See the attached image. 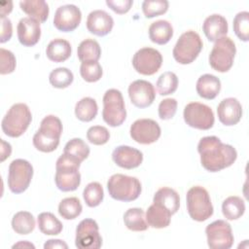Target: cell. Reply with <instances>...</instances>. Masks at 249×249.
Listing matches in <instances>:
<instances>
[{
	"label": "cell",
	"mask_w": 249,
	"mask_h": 249,
	"mask_svg": "<svg viewBox=\"0 0 249 249\" xmlns=\"http://www.w3.org/2000/svg\"><path fill=\"white\" fill-rule=\"evenodd\" d=\"M202 47L200 36L196 31L189 30L181 34L173 48L172 54L178 63L190 64L197 57Z\"/></svg>",
	"instance_id": "7"
},
{
	"label": "cell",
	"mask_w": 249,
	"mask_h": 249,
	"mask_svg": "<svg viewBox=\"0 0 249 249\" xmlns=\"http://www.w3.org/2000/svg\"><path fill=\"white\" fill-rule=\"evenodd\" d=\"M87 138L93 145H103L108 142L110 133L105 126L93 125L88 129Z\"/></svg>",
	"instance_id": "43"
},
{
	"label": "cell",
	"mask_w": 249,
	"mask_h": 249,
	"mask_svg": "<svg viewBox=\"0 0 249 249\" xmlns=\"http://www.w3.org/2000/svg\"><path fill=\"white\" fill-rule=\"evenodd\" d=\"M112 159L118 166L124 169H132L142 163L143 154L133 147L121 145L113 151Z\"/></svg>",
	"instance_id": "20"
},
{
	"label": "cell",
	"mask_w": 249,
	"mask_h": 249,
	"mask_svg": "<svg viewBox=\"0 0 249 249\" xmlns=\"http://www.w3.org/2000/svg\"><path fill=\"white\" fill-rule=\"evenodd\" d=\"M157 89L160 95H168L173 93L178 88V78L175 73L163 72L157 81Z\"/></svg>",
	"instance_id": "39"
},
{
	"label": "cell",
	"mask_w": 249,
	"mask_h": 249,
	"mask_svg": "<svg viewBox=\"0 0 249 249\" xmlns=\"http://www.w3.org/2000/svg\"><path fill=\"white\" fill-rule=\"evenodd\" d=\"M44 248L45 249H49V248H68V245L61 239H50L48 240L45 244H44Z\"/></svg>",
	"instance_id": "48"
},
{
	"label": "cell",
	"mask_w": 249,
	"mask_h": 249,
	"mask_svg": "<svg viewBox=\"0 0 249 249\" xmlns=\"http://www.w3.org/2000/svg\"><path fill=\"white\" fill-rule=\"evenodd\" d=\"M201 165L210 172H218L231 166L237 158L236 150L223 143L217 136L202 137L197 144Z\"/></svg>",
	"instance_id": "1"
},
{
	"label": "cell",
	"mask_w": 249,
	"mask_h": 249,
	"mask_svg": "<svg viewBox=\"0 0 249 249\" xmlns=\"http://www.w3.org/2000/svg\"><path fill=\"white\" fill-rule=\"evenodd\" d=\"M197 94L204 99H214L221 90V82L219 78L212 74L201 75L196 85Z\"/></svg>",
	"instance_id": "23"
},
{
	"label": "cell",
	"mask_w": 249,
	"mask_h": 249,
	"mask_svg": "<svg viewBox=\"0 0 249 249\" xmlns=\"http://www.w3.org/2000/svg\"><path fill=\"white\" fill-rule=\"evenodd\" d=\"M233 31L235 35L243 42L249 40V13L242 11L236 14L233 18Z\"/></svg>",
	"instance_id": "41"
},
{
	"label": "cell",
	"mask_w": 249,
	"mask_h": 249,
	"mask_svg": "<svg viewBox=\"0 0 249 249\" xmlns=\"http://www.w3.org/2000/svg\"><path fill=\"white\" fill-rule=\"evenodd\" d=\"M72 53L70 43L62 38L52 40L46 49L47 57L53 62H63L67 60Z\"/></svg>",
	"instance_id": "25"
},
{
	"label": "cell",
	"mask_w": 249,
	"mask_h": 249,
	"mask_svg": "<svg viewBox=\"0 0 249 249\" xmlns=\"http://www.w3.org/2000/svg\"><path fill=\"white\" fill-rule=\"evenodd\" d=\"M40 231L47 235H56L62 231L61 222L51 212H42L37 217Z\"/></svg>",
	"instance_id": "30"
},
{
	"label": "cell",
	"mask_w": 249,
	"mask_h": 249,
	"mask_svg": "<svg viewBox=\"0 0 249 249\" xmlns=\"http://www.w3.org/2000/svg\"><path fill=\"white\" fill-rule=\"evenodd\" d=\"M183 117L185 123L194 128L207 130L214 124V113L212 109L199 102H191L184 108Z\"/></svg>",
	"instance_id": "11"
},
{
	"label": "cell",
	"mask_w": 249,
	"mask_h": 249,
	"mask_svg": "<svg viewBox=\"0 0 249 249\" xmlns=\"http://www.w3.org/2000/svg\"><path fill=\"white\" fill-rule=\"evenodd\" d=\"M12 228L18 234H28L35 229V219L28 211H18L13 216Z\"/></svg>",
	"instance_id": "34"
},
{
	"label": "cell",
	"mask_w": 249,
	"mask_h": 249,
	"mask_svg": "<svg viewBox=\"0 0 249 249\" xmlns=\"http://www.w3.org/2000/svg\"><path fill=\"white\" fill-rule=\"evenodd\" d=\"M82 19L80 9L73 4H66L58 7L54 13L53 25L62 32H70L75 30Z\"/></svg>",
	"instance_id": "16"
},
{
	"label": "cell",
	"mask_w": 249,
	"mask_h": 249,
	"mask_svg": "<svg viewBox=\"0 0 249 249\" xmlns=\"http://www.w3.org/2000/svg\"><path fill=\"white\" fill-rule=\"evenodd\" d=\"M77 55L82 62L98 61L101 55V48L97 41L93 39H86L78 46Z\"/></svg>",
	"instance_id": "32"
},
{
	"label": "cell",
	"mask_w": 249,
	"mask_h": 249,
	"mask_svg": "<svg viewBox=\"0 0 249 249\" xmlns=\"http://www.w3.org/2000/svg\"><path fill=\"white\" fill-rule=\"evenodd\" d=\"M33 177V167L23 159L14 160L9 165L8 187L14 194H21L28 187Z\"/></svg>",
	"instance_id": "10"
},
{
	"label": "cell",
	"mask_w": 249,
	"mask_h": 249,
	"mask_svg": "<svg viewBox=\"0 0 249 249\" xmlns=\"http://www.w3.org/2000/svg\"><path fill=\"white\" fill-rule=\"evenodd\" d=\"M114 26L113 18L103 10H94L87 18L88 30L99 37L105 36L111 32Z\"/></svg>",
	"instance_id": "21"
},
{
	"label": "cell",
	"mask_w": 249,
	"mask_h": 249,
	"mask_svg": "<svg viewBox=\"0 0 249 249\" xmlns=\"http://www.w3.org/2000/svg\"><path fill=\"white\" fill-rule=\"evenodd\" d=\"M171 214L163 207L153 203L146 212V221L148 225L154 229L166 228L170 224Z\"/></svg>",
	"instance_id": "28"
},
{
	"label": "cell",
	"mask_w": 249,
	"mask_h": 249,
	"mask_svg": "<svg viewBox=\"0 0 249 249\" xmlns=\"http://www.w3.org/2000/svg\"><path fill=\"white\" fill-rule=\"evenodd\" d=\"M128 96L135 107L146 108L154 102L156 90L152 83L146 80H135L128 87Z\"/></svg>",
	"instance_id": "17"
},
{
	"label": "cell",
	"mask_w": 249,
	"mask_h": 249,
	"mask_svg": "<svg viewBox=\"0 0 249 249\" xmlns=\"http://www.w3.org/2000/svg\"><path fill=\"white\" fill-rule=\"evenodd\" d=\"M83 197L86 204L89 207L98 206L104 197L102 186L98 182L89 183L83 192Z\"/></svg>",
	"instance_id": "37"
},
{
	"label": "cell",
	"mask_w": 249,
	"mask_h": 249,
	"mask_svg": "<svg viewBox=\"0 0 249 249\" xmlns=\"http://www.w3.org/2000/svg\"><path fill=\"white\" fill-rule=\"evenodd\" d=\"M177 100L175 98H165L159 105V117L161 120H170L177 111Z\"/></svg>",
	"instance_id": "45"
},
{
	"label": "cell",
	"mask_w": 249,
	"mask_h": 249,
	"mask_svg": "<svg viewBox=\"0 0 249 249\" xmlns=\"http://www.w3.org/2000/svg\"><path fill=\"white\" fill-rule=\"evenodd\" d=\"M74 80L73 73L66 67H58L53 69L49 76L51 85L56 89H65L69 87Z\"/></svg>",
	"instance_id": "38"
},
{
	"label": "cell",
	"mask_w": 249,
	"mask_h": 249,
	"mask_svg": "<svg viewBox=\"0 0 249 249\" xmlns=\"http://www.w3.org/2000/svg\"><path fill=\"white\" fill-rule=\"evenodd\" d=\"M124 223L132 231H144L149 227L143 209L138 207L129 208L124 212Z\"/></svg>",
	"instance_id": "29"
},
{
	"label": "cell",
	"mask_w": 249,
	"mask_h": 249,
	"mask_svg": "<svg viewBox=\"0 0 249 249\" xmlns=\"http://www.w3.org/2000/svg\"><path fill=\"white\" fill-rule=\"evenodd\" d=\"M0 10H1V18H6L7 15H9L13 10V2L12 1H4L0 4Z\"/></svg>",
	"instance_id": "50"
},
{
	"label": "cell",
	"mask_w": 249,
	"mask_h": 249,
	"mask_svg": "<svg viewBox=\"0 0 249 249\" xmlns=\"http://www.w3.org/2000/svg\"><path fill=\"white\" fill-rule=\"evenodd\" d=\"M131 138L139 144H152L160 136V126L152 119H138L130 126Z\"/></svg>",
	"instance_id": "15"
},
{
	"label": "cell",
	"mask_w": 249,
	"mask_h": 249,
	"mask_svg": "<svg viewBox=\"0 0 249 249\" xmlns=\"http://www.w3.org/2000/svg\"><path fill=\"white\" fill-rule=\"evenodd\" d=\"M75 245L79 249H98L102 246L99 227L92 219L82 220L76 228Z\"/></svg>",
	"instance_id": "13"
},
{
	"label": "cell",
	"mask_w": 249,
	"mask_h": 249,
	"mask_svg": "<svg viewBox=\"0 0 249 249\" xmlns=\"http://www.w3.org/2000/svg\"><path fill=\"white\" fill-rule=\"evenodd\" d=\"M83 210V206L79 198L75 196L65 197L58 204V213L65 220L76 219Z\"/></svg>",
	"instance_id": "36"
},
{
	"label": "cell",
	"mask_w": 249,
	"mask_h": 249,
	"mask_svg": "<svg viewBox=\"0 0 249 249\" xmlns=\"http://www.w3.org/2000/svg\"><path fill=\"white\" fill-rule=\"evenodd\" d=\"M173 36V27L165 19H159L153 22L149 27V38L153 43L164 45L170 41Z\"/></svg>",
	"instance_id": "26"
},
{
	"label": "cell",
	"mask_w": 249,
	"mask_h": 249,
	"mask_svg": "<svg viewBox=\"0 0 249 249\" xmlns=\"http://www.w3.org/2000/svg\"><path fill=\"white\" fill-rule=\"evenodd\" d=\"M81 162L71 157L62 154L55 163L54 182L58 190L62 192L75 191L81 183V174L79 172Z\"/></svg>",
	"instance_id": "3"
},
{
	"label": "cell",
	"mask_w": 249,
	"mask_h": 249,
	"mask_svg": "<svg viewBox=\"0 0 249 249\" xmlns=\"http://www.w3.org/2000/svg\"><path fill=\"white\" fill-rule=\"evenodd\" d=\"M103 121L112 127L121 125L126 118V110L122 92L116 89L106 90L103 95Z\"/></svg>",
	"instance_id": "8"
},
{
	"label": "cell",
	"mask_w": 249,
	"mask_h": 249,
	"mask_svg": "<svg viewBox=\"0 0 249 249\" xmlns=\"http://www.w3.org/2000/svg\"><path fill=\"white\" fill-rule=\"evenodd\" d=\"M98 112V106L95 99L91 97H84L76 103L75 115L82 122L92 121Z\"/></svg>",
	"instance_id": "33"
},
{
	"label": "cell",
	"mask_w": 249,
	"mask_h": 249,
	"mask_svg": "<svg viewBox=\"0 0 249 249\" xmlns=\"http://www.w3.org/2000/svg\"><path fill=\"white\" fill-rule=\"evenodd\" d=\"M35 248V246L28 241H19L13 245V248Z\"/></svg>",
	"instance_id": "51"
},
{
	"label": "cell",
	"mask_w": 249,
	"mask_h": 249,
	"mask_svg": "<svg viewBox=\"0 0 249 249\" xmlns=\"http://www.w3.org/2000/svg\"><path fill=\"white\" fill-rule=\"evenodd\" d=\"M187 210L197 222L206 221L213 214V205L208 192L201 186H194L187 192Z\"/></svg>",
	"instance_id": "6"
},
{
	"label": "cell",
	"mask_w": 249,
	"mask_h": 249,
	"mask_svg": "<svg viewBox=\"0 0 249 249\" xmlns=\"http://www.w3.org/2000/svg\"><path fill=\"white\" fill-rule=\"evenodd\" d=\"M207 244L211 249H230L233 244L231 225L224 220H216L205 229Z\"/></svg>",
	"instance_id": "12"
},
{
	"label": "cell",
	"mask_w": 249,
	"mask_h": 249,
	"mask_svg": "<svg viewBox=\"0 0 249 249\" xmlns=\"http://www.w3.org/2000/svg\"><path fill=\"white\" fill-rule=\"evenodd\" d=\"M20 9L39 22H44L49 17V5L44 0H23L19 2Z\"/></svg>",
	"instance_id": "27"
},
{
	"label": "cell",
	"mask_w": 249,
	"mask_h": 249,
	"mask_svg": "<svg viewBox=\"0 0 249 249\" xmlns=\"http://www.w3.org/2000/svg\"><path fill=\"white\" fill-rule=\"evenodd\" d=\"M153 202L166 209L171 215L175 214L180 207V197L178 193L168 187L159 189L154 196Z\"/></svg>",
	"instance_id": "24"
},
{
	"label": "cell",
	"mask_w": 249,
	"mask_h": 249,
	"mask_svg": "<svg viewBox=\"0 0 249 249\" xmlns=\"http://www.w3.org/2000/svg\"><path fill=\"white\" fill-rule=\"evenodd\" d=\"M80 74L86 82L94 83L101 79L103 71L99 62L84 61L80 66Z\"/></svg>",
	"instance_id": "40"
},
{
	"label": "cell",
	"mask_w": 249,
	"mask_h": 249,
	"mask_svg": "<svg viewBox=\"0 0 249 249\" xmlns=\"http://www.w3.org/2000/svg\"><path fill=\"white\" fill-rule=\"evenodd\" d=\"M17 32L18 39L22 46L33 47L41 37L40 22L29 17L22 18L18 23Z\"/></svg>",
	"instance_id": "18"
},
{
	"label": "cell",
	"mask_w": 249,
	"mask_h": 249,
	"mask_svg": "<svg viewBox=\"0 0 249 249\" xmlns=\"http://www.w3.org/2000/svg\"><path fill=\"white\" fill-rule=\"evenodd\" d=\"M235 53L234 42L230 37L224 36L215 42L209 53V64L218 72H227L233 64Z\"/></svg>",
	"instance_id": "9"
},
{
	"label": "cell",
	"mask_w": 249,
	"mask_h": 249,
	"mask_svg": "<svg viewBox=\"0 0 249 249\" xmlns=\"http://www.w3.org/2000/svg\"><path fill=\"white\" fill-rule=\"evenodd\" d=\"M13 34V26L9 18H1V37L0 42L5 43L9 41Z\"/></svg>",
	"instance_id": "47"
},
{
	"label": "cell",
	"mask_w": 249,
	"mask_h": 249,
	"mask_svg": "<svg viewBox=\"0 0 249 249\" xmlns=\"http://www.w3.org/2000/svg\"><path fill=\"white\" fill-rule=\"evenodd\" d=\"M217 114L219 121L224 125H234L241 120L242 106L236 98L228 97L219 103L217 107Z\"/></svg>",
	"instance_id": "19"
},
{
	"label": "cell",
	"mask_w": 249,
	"mask_h": 249,
	"mask_svg": "<svg viewBox=\"0 0 249 249\" xmlns=\"http://www.w3.org/2000/svg\"><path fill=\"white\" fill-rule=\"evenodd\" d=\"M168 1L166 0H145L142 3V11L146 18H151L166 13Z\"/></svg>",
	"instance_id": "42"
},
{
	"label": "cell",
	"mask_w": 249,
	"mask_h": 249,
	"mask_svg": "<svg viewBox=\"0 0 249 249\" xmlns=\"http://www.w3.org/2000/svg\"><path fill=\"white\" fill-rule=\"evenodd\" d=\"M110 196L119 201H132L141 194V183L136 177L124 174H114L107 182Z\"/></svg>",
	"instance_id": "5"
},
{
	"label": "cell",
	"mask_w": 249,
	"mask_h": 249,
	"mask_svg": "<svg viewBox=\"0 0 249 249\" xmlns=\"http://www.w3.org/2000/svg\"><path fill=\"white\" fill-rule=\"evenodd\" d=\"M133 4L132 0H106V5L119 15L127 13Z\"/></svg>",
	"instance_id": "46"
},
{
	"label": "cell",
	"mask_w": 249,
	"mask_h": 249,
	"mask_svg": "<svg viewBox=\"0 0 249 249\" xmlns=\"http://www.w3.org/2000/svg\"><path fill=\"white\" fill-rule=\"evenodd\" d=\"M31 121L32 115L29 107L24 103H16L4 116L1 127L7 136L19 137L26 131Z\"/></svg>",
	"instance_id": "4"
},
{
	"label": "cell",
	"mask_w": 249,
	"mask_h": 249,
	"mask_svg": "<svg viewBox=\"0 0 249 249\" xmlns=\"http://www.w3.org/2000/svg\"><path fill=\"white\" fill-rule=\"evenodd\" d=\"M63 154L71 157L79 162H82L89 157V147L83 139L73 138L65 144Z\"/></svg>",
	"instance_id": "35"
},
{
	"label": "cell",
	"mask_w": 249,
	"mask_h": 249,
	"mask_svg": "<svg viewBox=\"0 0 249 249\" xmlns=\"http://www.w3.org/2000/svg\"><path fill=\"white\" fill-rule=\"evenodd\" d=\"M0 58H1V66H0L1 75H6L14 72L16 68V63H17L14 53L9 50L1 48Z\"/></svg>",
	"instance_id": "44"
},
{
	"label": "cell",
	"mask_w": 249,
	"mask_h": 249,
	"mask_svg": "<svg viewBox=\"0 0 249 249\" xmlns=\"http://www.w3.org/2000/svg\"><path fill=\"white\" fill-rule=\"evenodd\" d=\"M162 63L161 53L153 48L145 47L138 50L132 57V66L141 75L150 76L159 71Z\"/></svg>",
	"instance_id": "14"
},
{
	"label": "cell",
	"mask_w": 249,
	"mask_h": 249,
	"mask_svg": "<svg viewBox=\"0 0 249 249\" xmlns=\"http://www.w3.org/2000/svg\"><path fill=\"white\" fill-rule=\"evenodd\" d=\"M62 129L61 121L56 116H46L42 120L39 129L33 136L34 147L44 153L54 151L59 144Z\"/></svg>",
	"instance_id": "2"
},
{
	"label": "cell",
	"mask_w": 249,
	"mask_h": 249,
	"mask_svg": "<svg viewBox=\"0 0 249 249\" xmlns=\"http://www.w3.org/2000/svg\"><path fill=\"white\" fill-rule=\"evenodd\" d=\"M222 212L227 220H237L245 212V202L239 196H231L223 201Z\"/></svg>",
	"instance_id": "31"
},
{
	"label": "cell",
	"mask_w": 249,
	"mask_h": 249,
	"mask_svg": "<svg viewBox=\"0 0 249 249\" xmlns=\"http://www.w3.org/2000/svg\"><path fill=\"white\" fill-rule=\"evenodd\" d=\"M12 153V147L9 143L5 142L3 139H1V161H4L7 158L10 157Z\"/></svg>",
	"instance_id": "49"
},
{
	"label": "cell",
	"mask_w": 249,
	"mask_h": 249,
	"mask_svg": "<svg viewBox=\"0 0 249 249\" xmlns=\"http://www.w3.org/2000/svg\"><path fill=\"white\" fill-rule=\"evenodd\" d=\"M228 29L227 19L219 14L210 15L204 19L202 24V30L210 42H216L218 39L226 36Z\"/></svg>",
	"instance_id": "22"
}]
</instances>
